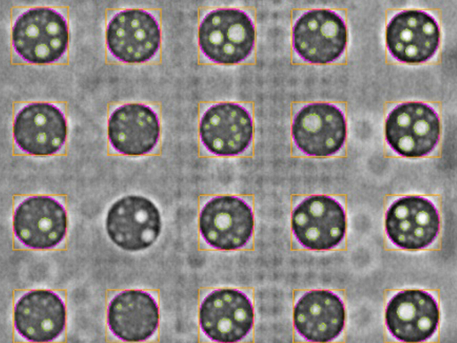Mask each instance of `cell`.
I'll use <instances>...</instances> for the list:
<instances>
[{"label":"cell","mask_w":457,"mask_h":343,"mask_svg":"<svg viewBox=\"0 0 457 343\" xmlns=\"http://www.w3.org/2000/svg\"><path fill=\"white\" fill-rule=\"evenodd\" d=\"M12 44L15 53L31 64H51L66 53L69 44L68 22L55 8H26L12 22Z\"/></svg>","instance_id":"cell-1"},{"label":"cell","mask_w":457,"mask_h":343,"mask_svg":"<svg viewBox=\"0 0 457 343\" xmlns=\"http://www.w3.org/2000/svg\"><path fill=\"white\" fill-rule=\"evenodd\" d=\"M256 28L251 16L236 8H219L201 18L198 30L201 52L209 61L219 64H236L251 54Z\"/></svg>","instance_id":"cell-2"},{"label":"cell","mask_w":457,"mask_h":343,"mask_svg":"<svg viewBox=\"0 0 457 343\" xmlns=\"http://www.w3.org/2000/svg\"><path fill=\"white\" fill-rule=\"evenodd\" d=\"M292 231L304 249L328 251L336 248L346 233V213L343 206L327 195L303 198L293 208Z\"/></svg>","instance_id":"cell-3"},{"label":"cell","mask_w":457,"mask_h":343,"mask_svg":"<svg viewBox=\"0 0 457 343\" xmlns=\"http://www.w3.org/2000/svg\"><path fill=\"white\" fill-rule=\"evenodd\" d=\"M440 137V122L436 111L427 103H400L388 114L385 138L390 148L404 157H422L431 154Z\"/></svg>","instance_id":"cell-4"},{"label":"cell","mask_w":457,"mask_h":343,"mask_svg":"<svg viewBox=\"0 0 457 343\" xmlns=\"http://www.w3.org/2000/svg\"><path fill=\"white\" fill-rule=\"evenodd\" d=\"M199 227L202 238L211 248L223 251L242 249L253 236L252 207L238 196L213 197L200 211Z\"/></svg>","instance_id":"cell-5"},{"label":"cell","mask_w":457,"mask_h":343,"mask_svg":"<svg viewBox=\"0 0 457 343\" xmlns=\"http://www.w3.org/2000/svg\"><path fill=\"white\" fill-rule=\"evenodd\" d=\"M161 39L159 22L146 10H119L107 21V49L118 61L133 64L150 60L160 48Z\"/></svg>","instance_id":"cell-6"},{"label":"cell","mask_w":457,"mask_h":343,"mask_svg":"<svg viewBox=\"0 0 457 343\" xmlns=\"http://www.w3.org/2000/svg\"><path fill=\"white\" fill-rule=\"evenodd\" d=\"M348 39L346 22L337 12L325 8L304 12L292 28V46L311 64L334 62L344 53Z\"/></svg>","instance_id":"cell-7"},{"label":"cell","mask_w":457,"mask_h":343,"mask_svg":"<svg viewBox=\"0 0 457 343\" xmlns=\"http://www.w3.org/2000/svg\"><path fill=\"white\" fill-rule=\"evenodd\" d=\"M346 135L345 114L333 103L306 104L293 117V142L307 156L323 157L337 154L345 144Z\"/></svg>","instance_id":"cell-8"},{"label":"cell","mask_w":457,"mask_h":343,"mask_svg":"<svg viewBox=\"0 0 457 343\" xmlns=\"http://www.w3.org/2000/svg\"><path fill=\"white\" fill-rule=\"evenodd\" d=\"M254 317L251 299L239 289H215L199 306L200 328L208 338L217 342H237L245 338L253 328Z\"/></svg>","instance_id":"cell-9"},{"label":"cell","mask_w":457,"mask_h":343,"mask_svg":"<svg viewBox=\"0 0 457 343\" xmlns=\"http://www.w3.org/2000/svg\"><path fill=\"white\" fill-rule=\"evenodd\" d=\"M156 206L148 198L130 195L116 201L108 210L105 228L110 240L125 251L137 252L152 245L161 231Z\"/></svg>","instance_id":"cell-10"},{"label":"cell","mask_w":457,"mask_h":343,"mask_svg":"<svg viewBox=\"0 0 457 343\" xmlns=\"http://www.w3.org/2000/svg\"><path fill=\"white\" fill-rule=\"evenodd\" d=\"M440 219L436 205L418 195L401 197L388 208L385 230L397 247L420 250L430 246L440 232Z\"/></svg>","instance_id":"cell-11"},{"label":"cell","mask_w":457,"mask_h":343,"mask_svg":"<svg viewBox=\"0 0 457 343\" xmlns=\"http://www.w3.org/2000/svg\"><path fill=\"white\" fill-rule=\"evenodd\" d=\"M199 132L202 145L210 154L218 157L238 156L251 143L252 116L240 103H215L202 114Z\"/></svg>","instance_id":"cell-12"},{"label":"cell","mask_w":457,"mask_h":343,"mask_svg":"<svg viewBox=\"0 0 457 343\" xmlns=\"http://www.w3.org/2000/svg\"><path fill=\"white\" fill-rule=\"evenodd\" d=\"M12 226L15 237L25 247L51 249L66 236V211L64 205L51 196H30L15 208Z\"/></svg>","instance_id":"cell-13"},{"label":"cell","mask_w":457,"mask_h":343,"mask_svg":"<svg viewBox=\"0 0 457 343\" xmlns=\"http://www.w3.org/2000/svg\"><path fill=\"white\" fill-rule=\"evenodd\" d=\"M440 39L436 19L422 10L398 12L389 20L386 30V43L391 55L407 64L425 62L437 52Z\"/></svg>","instance_id":"cell-14"},{"label":"cell","mask_w":457,"mask_h":343,"mask_svg":"<svg viewBox=\"0 0 457 343\" xmlns=\"http://www.w3.org/2000/svg\"><path fill=\"white\" fill-rule=\"evenodd\" d=\"M67 123L62 110L46 102L30 103L16 114L13 138L24 152L35 156L57 153L65 143Z\"/></svg>","instance_id":"cell-15"},{"label":"cell","mask_w":457,"mask_h":343,"mask_svg":"<svg viewBox=\"0 0 457 343\" xmlns=\"http://www.w3.org/2000/svg\"><path fill=\"white\" fill-rule=\"evenodd\" d=\"M440 320L438 302L420 289L400 291L388 301L385 323L390 334L404 342H421L436 332Z\"/></svg>","instance_id":"cell-16"},{"label":"cell","mask_w":457,"mask_h":343,"mask_svg":"<svg viewBox=\"0 0 457 343\" xmlns=\"http://www.w3.org/2000/svg\"><path fill=\"white\" fill-rule=\"evenodd\" d=\"M346 308L341 297L333 291H306L295 301L293 323L297 333L307 341L328 342L343 332Z\"/></svg>","instance_id":"cell-17"},{"label":"cell","mask_w":457,"mask_h":343,"mask_svg":"<svg viewBox=\"0 0 457 343\" xmlns=\"http://www.w3.org/2000/svg\"><path fill=\"white\" fill-rule=\"evenodd\" d=\"M160 121L150 106L138 103L116 107L108 120L109 143L117 152L141 156L151 152L160 137Z\"/></svg>","instance_id":"cell-18"},{"label":"cell","mask_w":457,"mask_h":343,"mask_svg":"<svg viewBox=\"0 0 457 343\" xmlns=\"http://www.w3.org/2000/svg\"><path fill=\"white\" fill-rule=\"evenodd\" d=\"M66 310L61 297L51 290H33L21 295L14 308V325L26 340L47 342L64 331Z\"/></svg>","instance_id":"cell-19"},{"label":"cell","mask_w":457,"mask_h":343,"mask_svg":"<svg viewBox=\"0 0 457 343\" xmlns=\"http://www.w3.org/2000/svg\"><path fill=\"white\" fill-rule=\"evenodd\" d=\"M159 309L148 292L131 289L116 294L109 301L107 323L111 333L125 342H142L156 331Z\"/></svg>","instance_id":"cell-20"}]
</instances>
